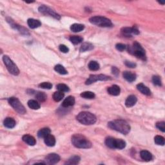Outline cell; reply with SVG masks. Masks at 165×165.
Segmentation results:
<instances>
[{
  "instance_id": "obj_1",
  "label": "cell",
  "mask_w": 165,
  "mask_h": 165,
  "mask_svg": "<svg viewBox=\"0 0 165 165\" xmlns=\"http://www.w3.org/2000/svg\"><path fill=\"white\" fill-rule=\"evenodd\" d=\"M108 126L112 130L121 133L124 135H127L130 133L131 127L126 121L123 119H117L108 123Z\"/></svg>"
},
{
  "instance_id": "obj_2",
  "label": "cell",
  "mask_w": 165,
  "mask_h": 165,
  "mask_svg": "<svg viewBox=\"0 0 165 165\" xmlns=\"http://www.w3.org/2000/svg\"><path fill=\"white\" fill-rule=\"evenodd\" d=\"M72 143L75 147L78 148L88 149L92 146V142L85 136L81 134H74L72 137Z\"/></svg>"
},
{
  "instance_id": "obj_3",
  "label": "cell",
  "mask_w": 165,
  "mask_h": 165,
  "mask_svg": "<svg viewBox=\"0 0 165 165\" xmlns=\"http://www.w3.org/2000/svg\"><path fill=\"white\" fill-rule=\"evenodd\" d=\"M77 120L85 125H92L96 123L97 118L96 117L89 112H81L76 117Z\"/></svg>"
},
{
  "instance_id": "obj_4",
  "label": "cell",
  "mask_w": 165,
  "mask_h": 165,
  "mask_svg": "<svg viewBox=\"0 0 165 165\" xmlns=\"http://www.w3.org/2000/svg\"><path fill=\"white\" fill-rule=\"evenodd\" d=\"M128 52L134 55L136 57L140 59L142 61L146 60V56L145 49L137 42H135L132 46L127 47Z\"/></svg>"
},
{
  "instance_id": "obj_5",
  "label": "cell",
  "mask_w": 165,
  "mask_h": 165,
  "mask_svg": "<svg viewBox=\"0 0 165 165\" xmlns=\"http://www.w3.org/2000/svg\"><path fill=\"white\" fill-rule=\"evenodd\" d=\"M105 145L112 149L122 150L126 147V142L121 139H116L108 137L105 140Z\"/></svg>"
},
{
  "instance_id": "obj_6",
  "label": "cell",
  "mask_w": 165,
  "mask_h": 165,
  "mask_svg": "<svg viewBox=\"0 0 165 165\" xmlns=\"http://www.w3.org/2000/svg\"><path fill=\"white\" fill-rule=\"evenodd\" d=\"M89 21L92 24L100 27H112L113 26L110 20L102 16H93L90 18Z\"/></svg>"
},
{
  "instance_id": "obj_7",
  "label": "cell",
  "mask_w": 165,
  "mask_h": 165,
  "mask_svg": "<svg viewBox=\"0 0 165 165\" xmlns=\"http://www.w3.org/2000/svg\"><path fill=\"white\" fill-rule=\"evenodd\" d=\"M3 61L4 62L6 67L11 74L14 76H17L20 74V70L17 68L16 65L8 56H4L3 57Z\"/></svg>"
},
{
  "instance_id": "obj_8",
  "label": "cell",
  "mask_w": 165,
  "mask_h": 165,
  "mask_svg": "<svg viewBox=\"0 0 165 165\" xmlns=\"http://www.w3.org/2000/svg\"><path fill=\"white\" fill-rule=\"evenodd\" d=\"M9 103L15 110L20 114L23 115L26 113L27 110L24 106L21 104L20 101L17 97H12L9 99Z\"/></svg>"
},
{
  "instance_id": "obj_9",
  "label": "cell",
  "mask_w": 165,
  "mask_h": 165,
  "mask_svg": "<svg viewBox=\"0 0 165 165\" xmlns=\"http://www.w3.org/2000/svg\"><path fill=\"white\" fill-rule=\"evenodd\" d=\"M112 78L110 76H106L104 74H96V75H90L89 78L86 81L85 84L86 85H91L95 82L98 81H108L111 80Z\"/></svg>"
},
{
  "instance_id": "obj_10",
  "label": "cell",
  "mask_w": 165,
  "mask_h": 165,
  "mask_svg": "<svg viewBox=\"0 0 165 165\" xmlns=\"http://www.w3.org/2000/svg\"><path fill=\"white\" fill-rule=\"evenodd\" d=\"M39 12L40 13H41L43 14H45V15H49L51 17H53L56 20H60L61 19L60 16L56 12H55L53 10L51 9L49 7H47L45 5H41L39 7Z\"/></svg>"
},
{
  "instance_id": "obj_11",
  "label": "cell",
  "mask_w": 165,
  "mask_h": 165,
  "mask_svg": "<svg viewBox=\"0 0 165 165\" xmlns=\"http://www.w3.org/2000/svg\"><path fill=\"white\" fill-rule=\"evenodd\" d=\"M7 21L8 22V23L10 24V25L11 27H12L13 28L16 29V30L19 31L21 34L25 35V36L30 35V33H29L28 31L27 30V28H25V27H22V26H20V25L15 23L14 22V21L12 20V19H10V18H9V17L7 18Z\"/></svg>"
},
{
  "instance_id": "obj_12",
  "label": "cell",
  "mask_w": 165,
  "mask_h": 165,
  "mask_svg": "<svg viewBox=\"0 0 165 165\" xmlns=\"http://www.w3.org/2000/svg\"><path fill=\"white\" fill-rule=\"evenodd\" d=\"M60 161V157L57 153H50L46 157L45 164H55Z\"/></svg>"
},
{
  "instance_id": "obj_13",
  "label": "cell",
  "mask_w": 165,
  "mask_h": 165,
  "mask_svg": "<svg viewBox=\"0 0 165 165\" xmlns=\"http://www.w3.org/2000/svg\"><path fill=\"white\" fill-rule=\"evenodd\" d=\"M121 32L123 35L127 36V37H132V35H138L139 31L137 28L135 27H124L121 29Z\"/></svg>"
},
{
  "instance_id": "obj_14",
  "label": "cell",
  "mask_w": 165,
  "mask_h": 165,
  "mask_svg": "<svg viewBox=\"0 0 165 165\" xmlns=\"http://www.w3.org/2000/svg\"><path fill=\"white\" fill-rule=\"evenodd\" d=\"M123 76L124 79H125L129 83H132L134 82L136 79L137 76L134 73H132L131 72H128V71H125L123 72Z\"/></svg>"
},
{
  "instance_id": "obj_15",
  "label": "cell",
  "mask_w": 165,
  "mask_h": 165,
  "mask_svg": "<svg viewBox=\"0 0 165 165\" xmlns=\"http://www.w3.org/2000/svg\"><path fill=\"white\" fill-rule=\"evenodd\" d=\"M137 101V99L136 96H134V95H130V96H128L126 100L125 101V105L126 107L128 108L132 107L133 106H134Z\"/></svg>"
},
{
  "instance_id": "obj_16",
  "label": "cell",
  "mask_w": 165,
  "mask_h": 165,
  "mask_svg": "<svg viewBox=\"0 0 165 165\" xmlns=\"http://www.w3.org/2000/svg\"><path fill=\"white\" fill-rule=\"evenodd\" d=\"M22 139H23V141L25 143H27L29 146H34L36 144V141L35 138L31 135H24L23 137H22Z\"/></svg>"
},
{
  "instance_id": "obj_17",
  "label": "cell",
  "mask_w": 165,
  "mask_h": 165,
  "mask_svg": "<svg viewBox=\"0 0 165 165\" xmlns=\"http://www.w3.org/2000/svg\"><path fill=\"white\" fill-rule=\"evenodd\" d=\"M75 104V98L73 96H68L62 102V107L63 108H68Z\"/></svg>"
},
{
  "instance_id": "obj_18",
  "label": "cell",
  "mask_w": 165,
  "mask_h": 165,
  "mask_svg": "<svg viewBox=\"0 0 165 165\" xmlns=\"http://www.w3.org/2000/svg\"><path fill=\"white\" fill-rule=\"evenodd\" d=\"M137 90L141 92L142 94L145 95V96H150L151 94V91L149 89V88L145 86L144 84L139 83L137 85Z\"/></svg>"
},
{
  "instance_id": "obj_19",
  "label": "cell",
  "mask_w": 165,
  "mask_h": 165,
  "mask_svg": "<svg viewBox=\"0 0 165 165\" xmlns=\"http://www.w3.org/2000/svg\"><path fill=\"white\" fill-rule=\"evenodd\" d=\"M108 93L109 94L112 95V96H119L120 92H121V89L120 87L117 85H112V86H110L107 89Z\"/></svg>"
},
{
  "instance_id": "obj_20",
  "label": "cell",
  "mask_w": 165,
  "mask_h": 165,
  "mask_svg": "<svg viewBox=\"0 0 165 165\" xmlns=\"http://www.w3.org/2000/svg\"><path fill=\"white\" fill-rule=\"evenodd\" d=\"M27 24L29 27L32 29L37 28L41 25V21L38 20L33 19V18H31V19H28L27 20Z\"/></svg>"
},
{
  "instance_id": "obj_21",
  "label": "cell",
  "mask_w": 165,
  "mask_h": 165,
  "mask_svg": "<svg viewBox=\"0 0 165 165\" xmlns=\"http://www.w3.org/2000/svg\"><path fill=\"white\" fill-rule=\"evenodd\" d=\"M16 121L12 117H7L3 121V124L7 128H13L16 126Z\"/></svg>"
},
{
  "instance_id": "obj_22",
  "label": "cell",
  "mask_w": 165,
  "mask_h": 165,
  "mask_svg": "<svg viewBox=\"0 0 165 165\" xmlns=\"http://www.w3.org/2000/svg\"><path fill=\"white\" fill-rule=\"evenodd\" d=\"M140 157L145 161H150L153 159L152 154L148 150H141L140 152Z\"/></svg>"
},
{
  "instance_id": "obj_23",
  "label": "cell",
  "mask_w": 165,
  "mask_h": 165,
  "mask_svg": "<svg viewBox=\"0 0 165 165\" xmlns=\"http://www.w3.org/2000/svg\"><path fill=\"white\" fill-rule=\"evenodd\" d=\"M44 139H45V143L47 145V146L52 147V146H54L56 145V139L52 135L49 134Z\"/></svg>"
},
{
  "instance_id": "obj_24",
  "label": "cell",
  "mask_w": 165,
  "mask_h": 165,
  "mask_svg": "<svg viewBox=\"0 0 165 165\" xmlns=\"http://www.w3.org/2000/svg\"><path fill=\"white\" fill-rule=\"evenodd\" d=\"M50 130L49 128H43L39 130L38 132V136L39 138H45L47 135L50 134Z\"/></svg>"
},
{
  "instance_id": "obj_25",
  "label": "cell",
  "mask_w": 165,
  "mask_h": 165,
  "mask_svg": "<svg viewBox=\"0 0 165 165\" xmlns=\"http://www.w3.org/2000/svg\"><path fill=\"white\" fill-rule=\"evenodd\" d=\"M94 49V46L92 44L90 43H84L82 44V45L81 46L79 51L81 52H85L86 51L92 50Z\"/></svg>"
},
{
  "instance_id": "obj_26",
  "label": "cell",
  "mask_w": 165,
  "mask_h": 165,
  "mask_svg": "<svg viewBox=\"0 0 165 165\" xmlns=\"http://www.w3.org/2000/svg\"><path fill=\"white\" fill-rule=\"evenodd\" d=\"M85 29V26L82 24L79 23H74L71 25V30L74 32H79L81 31H83Z\"/></svg>"
},
{
  "instance_id": "obj_27",
  "label": "cell",
  "mask_w": 165,
  "mask_h": 165,
  "mask_svg": "<svg viewBox=\"0 0 165 165\" xmlns=\"http://www.w3.org/2000/svg\"><path fill=\"white\" fill-rule=\"evenodd\" d=\"M88 67L92 71H97L100 68V65L96 61H91L88 65Z\"/></svg>"
},
{
  "instance_id": "obj_28",
  "label": "cell",
  "mask_w": 165,
  "mask_h": 165,
  "mask_svg": "<svg viewBox=\"0 0 165 165\" xmlns=\"http://www.w3.org/2000/svg\"><path fill=\"white\" fill-rule=\"evenodd\" d=\"M69 40L74 45H78L83 41V38L79 36H72L70 37Z\"/></svg>"
},
{
  "instance_id": "obj_29",
  "label": "cell",
  "mask_w": 165,
  "mask_h": 165,
  "mask_svg": "<svg viewBox=\"0 0 165 165\" xmlns=\"http://www.w3.org/2000/svg\"><path fill=\"white\" fill-rule=\"evenodd\" d=\"M54 70L55 71L57 72L58 74H60L61 75H66L68 74V72L67 70H66L63 66H62L61 65H57L55 66Z\"/></svg>"
},
{
  "instance_id": "obj_30",
  "label": "cell",
  "mask_w": 165,
  "mask_h": 165,
  "mask_svg": "<svg viewBox=\"0 0 165 165\" xmlns=\"http://www.w3.org/2000/svg\"><path fill=\"white\" fill-rule=\"evenodd\" d=\"M28 107L32 110H38L40 108V104L38 101L36 100H29L28 101Z\"/></svg>"
},
{
  "instance_id": "obj_31",
  "label": "cell",
  "mask_w": 165,
  "mask_h": 165,
  "mask_svg": "<svg viewBox=\"0 0 165 165\" xmlns=\"http://www.w3.org/2000/svg\"><path fill=\"white\" fill-rule=\"evenodd\" d=\"M81 160L80 157L78 156H74L71 157L67 162L65 163V164H77L79 163Z\"/></svg>"
},
{
  "instance_id": "obj_32",
  "label": "cell",
  "mask_w": 165,
  "mask_h": 165,
  "mask_svg": "<svg viewBox=\"0 0 165 165\" xmlns=\"http://www.w3.org/2000/svg\"><path fill=\"white\" fill-rule=\"evenodd\" d=\"M80 96L83 98L85 99H89V100H92V99H94L96 97V95L92 92L90 91H86L83 92L81 94H80Z\"/></svg>"
},
{
  "instance_id": "obj_33",
  "label": "cell",
  "mask_w": 165,
  "mask_h": 165,
  "mask_svg": "<svg viewBox=\"0 0 165 165\" xmlns=\"http://www.w3.org/2000/svg\"><path fill=\"white\" fill-rule=\"evenodd\" d=\"M64 96H65L64 93L60 91H57V92H54L52 96L54 100L56 102H59V101H61L63 99Z\"/></svg>"
},
{
  "instance_id": "obj_34",
  "label": "cell",
  "mask_w": 165,
  "mask_h": 165,
  "mask_svg": "<svg viewBox=\"0 0 165 165\" xmlns=\"http://www.w3.org/2000/svg\"><path fill=\"white\" fill-rule=\"evenodd\" d=\"M35 97L36 99H37V100L40 102L45 101L47 98L46 94L42 92H36Z\"/></svg>"
},
{
  "instance_id": "obj_35",
  "label": "cell",
  "mask_w": 165,
  "mask_h": 165,
  "mask_svg": "<svg viewBox=\"0 0 165 165\" xmlns=\"http://www.w3.org/2000/svg\"><path fill=\"white\" fill-rule=\"evenodd\" d=\"M56 88L59 91L62 92H67L70 90L69 87L67 85L63 83L58 84V85L56 86Z\"/></svg>"
},
{
  "instance_id": "obj_36",
  "label": "cell",
  "mask_w": 165,
  "mask_h": 165,
  "mask_svg": "<svg viewBox=\"0 0 165 165\" xmlns=\"http://www.w3.org/2000/svg\"><path fill=\"white\" fill-rule=\"evenodd\" d=\"M155 143L157 145L164 146V138L161 135H156L154 137Z\"/></svg>"
},
{
  "instance_id": "obj_37",
  "label": "cell",
  "mask_w": 165,
  "mask_h": 165,
  "mask_svg": "<svg viewBox=\"0 0 165 165\" xmlns=\"http://www.w3.org/2000/svg\"><path fill=\"white\" fill-rule=\"evenodd\" d=\"M152 82L153 85L156 86H162V81H161V79L159 76H153L152 77Z\"/></svg>"
},
{
  "instance_id": "obj_38",
  "label": "cell",
  "mask_w": 165,
  "mask_h": 165,
  "mask_svg": "<svg viewBox=\"0 0 165 165\" xmlns=\"http://www.w3.org/2000/svg\"><path fill=\"white\" fill-rule=\"evenodd\" d=\"M39 86L40 88H41V89H43L50 90V89H52V85L49 82H43V83H41V84H39Z\"/></svg>"
},
{
  "instance_id": "obj_39",
  "label": "cell",
  "mask_w": 165,
  "mask_h": 165,
  "mask_svg": "<svg viewBox=\"0 0 165 165\" xmlns=\"http://www.w3.org/2000/svg\"><path fill=\"white\" fill-rule=\"evenodd\" d=\"M156 127L163 132H165V123L164 121L158 122L156 123Z\"/></svg>"
},
{
  "instance_id": "obj_40",
  "label": "cell",
  "mask_w": 165,
  "mask_h": 165,
  "mask_svg": "<svg viewBox=\"0 0 165 165\" xmlns=\"http://www.w3.org/2000/svg\"><path fill=\"white\" fill-rule=\"evenodd\" d=\"M116 48L117 50L120 51V52H123L124 50H126L127 47L126 45H124V44L122 43H117V45H116Z\"/></svg>"
},
{
  "instance_id": "obj_41",
  "label": "cell",
  "mask_w": 165,
  "mask_h": 165,
  "mask_svg": "<svg viewBox=\"0 0 165 165\" xmlns=\"http://www.w3.org/2000/svg\"><path fill=\"white\" fill-rule=\"evenodd\" d=\"M59 49L63 53H67L69 51V49L65 45H60V47H59Z\"/></svg>"
},
{
  "instance_id": "obj_42",
  "label": "cell",
  "mask_w": 165,
  "mask_h": 165,
  "mask_svg": "<svg viewBox=\"0 0 165 165\" xmlns=\"http://www.w3.org/2000/svg\"><path fill=\"white\" fill-rule=\"evenodd\" d=\"M124 65H125L126 67H129V68H135L136 67V64L135 63H133V62L131 61H126L124 62Z\"/></svg>"
},
{
  "instance_id": "obj_43",
  "label": "cell",
  "mask_w": 165,
  "mask_h": 165,
  "mask_svg": "<svg viewBox=\"0 0 165 165\" xmlns=\"http://www.w3.org/2000/svg\"><path fill=\"white\" fill-rule=\"evenodd\" d=\"M112 74L114 75V76H118V75L119 74V69L117 68V67H112Z\"/></svg>"
},
{
  "instance_id": "obj_44",
  "label": "cell",
  "mask_w": 165,
  "mask_h": 165,
  "mask_svg": "<svg viewBox=\"0 0 165 165\" xmlns=\"http://www.w3.org/2000/svg\"><path fill=\"white\" fill-rule=\"evenodd\" d=\"M159 3H160V4H162L163 5H164V3H165L164 2H162V1H159Z\"/></svg>"
}]
</instances>
